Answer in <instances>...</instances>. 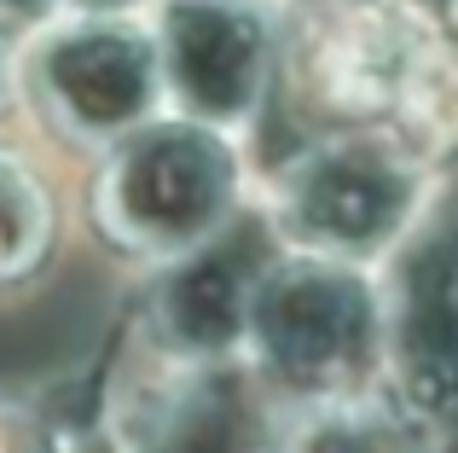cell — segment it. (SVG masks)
Masks as SVG:
<instances>
[{"mask_svg":"<svg viewBox=\"0 0 458 453\" xmlns=\"http://www.w3.org/2000/svg\"><path fill=\"white\" fill-rule=\"evenodd\" d=\"M313 123L406 163L458 146V47L412 0H331L291 53Z\"/></svg>","mask_w":458,"mask_h":453,"instance_id":"obj_1","label":"cell"},{"mask_svg":"<svg viewBox=\"0 0 458 453\" xmlns=\"http://www.w3.org/2000/svg\"><path fill=\"white\" fill-rule=\"evenodd\" d=\"M244 338L261 378L291 401H308L360 389L371 349L383 343V314L348 261L291 256L244 291Z\"/></svg>","mask_w":458,"mask_h":453,"instance_id":"obj_2","label":"cell"},{"mask_svg":"<svg viewBox=\"0 0 458 453\" xmlns=\"http://www.w3.org/2000/svg\"><path fill=\"white\" fill-rule=\"evenodd\" d=\"M238 192L233 151L203 123L146 128L99 186V209L111 233L157 256H198L221 233Z\"/></svg>","mask_w":458,"mask_h":453,"instance_id":"obj_3","label":"cell"},{"mask_svg":"<svg viewBox=\"0 0 458 453\" xmlns=\"http://www.w3.org/2000/svg\"><path fill=\"white\" fill-rule=\"evenodd\" d=\"M412 163L366 140H331L302 151L273 181V226L302 256L360 261L389 250L412 221Z\"/></svg>","mask_w":458,"mask_h":453,"instance_id":"obj_4","label":"cell"},{"mask_svg":"<svg viewBox=\"0 0 458 453\" xmlns=\"http://www.w3.org/2000/svg\"><path fill=\"white\" fill-rule=\"evenodd\" d=\"M35 88L47 111L76 134H128L134 123H146V111L163 93L157 35L111 18H81L41 47Z\"/></svg>","mask_w":458,"mask_h":453,"instance_id":"obj_5","label":"cell"},{"mask_svg":"<svg viewBox=\"0 0 458 453\" xmlns=\"http://www.w3.org/2000/svg\"><path fill=\"white\" fill-rule=\"evenodd\" d=\"M157 64L198 123H238L267 88V35L233 0H186L157 35Z\"/></svg>","mask_w":458,"mask_h":453,"instance_id":"obj_6","label":"cell"},{"mask_svg":"<svg viewBox=\"0 0 458 453\" xmlns=\"http://www.w3.org/2000/svg\"><path fill=\"white\" fill-rule=\"evenodd\" d=\"M401 384L418 419L458 424V226L418 250L394 314Z\"/></svg>","mask_w":458,"mask_h":453,"instance_id":"obj_7","label":"cell"},{"mask_svg":"<svg viewBox=\"0 0 458 453\" xmlns=\"http://www.w3.org/2000/svg\"><path fill=\"white\" fill-rule=\"evenodd\" d=\"M261 453H424V431L406 401H389L360 384L291 401L261 436Z\"/></svg>","mask_w":458,"mask_h":453,"instance_id":"obj_8","label":"cell"},{"mask_svg":"<svg viewBox=\"0 0 458 453\" xmlns=\"http://www.w3.org/2000/svg\"><path fill=\"white\" fill-rule=\"evenodd\" d=\"M47 250V192L18 158L0 151V285L30 273Z\"/></svg>","mask_w":458,"mask_h":453,"instance_id":"obj_9","label":"cell"},{"mask_svg":"<svg viewBox=\"0 0 458 453\" xmlns=\"http://www.w3.org/2000/svg\"><path fill=\"white\" fill-rule=\"evenodd\" d=\"M47 12V0H0V35L23 30V23H35Z\"/></svg>","mask_w":458,"mask_h":453,"instance_id":"obj_10","label":"cell"},{"mask_svg":"<svg viewBox=\"0 0 458 453\" xmlns=\"http://www.w3.org/2000/svg\"><path fill=\"white\" fill-rule=\"evenodd\" d=\"M81 6H93V12H111V6H123V0H81Z\"/></svg>","mask_w":458,"mask_h":453,"instance_id":"obj_11","label":"cell"}]
</instances>
